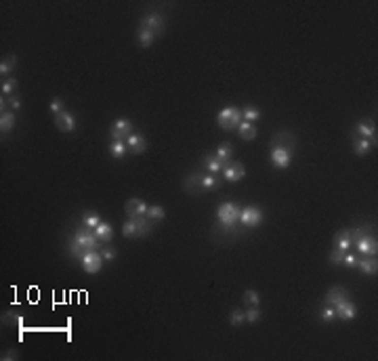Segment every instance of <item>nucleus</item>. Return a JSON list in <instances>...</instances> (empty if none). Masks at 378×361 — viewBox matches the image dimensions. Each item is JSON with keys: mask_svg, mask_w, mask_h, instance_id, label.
Returning a JSON list of instances; mask_svg holds the SVG:
<instances>
[{"mask_svg": "<svg viewBox=\"0 0 378 361\" xmlns=\"http://www.w3.org/2000/svg\"><path fill=\"white\" fill-rule=\"evenodd\" d=\"M99 240H97V235H94L92 229H86V227H80L76 233H74V238L70 242V252L74 258L80 260L86 252H90V250H97L99 248Z\"/></svg>", "mask_w": 378, "mask_h": 361, "instance_id": "nucleus-1", "label": "nucleus"}, {"mask_svg": "<svg viewBox=\"0 0 378 361\" xmlns=\"http://www.w3.org/2000/svg\"><path fill=\"white\" fill-rule=\"evenodd\" d=\"M153 231V221L145 214V216H137V218H129L122 225V235L124 238H145Z\"/></svg>", "mask_w": 378, "mask_h": 361, "instance_id": "nucleus-2", "label": "nucleus"}, {"mask_svg": "<svg viewBox=\"0 0 378 361\" xmlns=\"http://www.w3.org/2000/svg\"><path fill=\"white\" fill-rule=\"evenodd\" d=\"M240 206L233 202H223L220 206L216 208V218H218V225L223 227L225 231H233L240 223Z\"/></svg>", "mask_w": 378, "mask_h": 361, "instance_id": "nucleus-3", "label": "nucleus"}, {"mask_svg": "<svg viewBox=\"0 0 378 361\" xmlns=\"http://www.w3.org/2000/svg\"><path fill=\"white\" fill-rule=\"evenodd\" d=\"M351 235H353V246L357 248V252L361 256H376L378 242L372 233L361 231V229H351Z\"/></svg>", "mask_w": 378, "mask_h": 361, "instance_id": "nucleus-4", "label": "nucleus"}, {"mask_svg": "<svg viewBox=\"0 0 378 361\" xmlns=\"http://www.w3.org/2000/svg\"><path fill=\"white\" fill-rule=\"evenodd\" d=\"M242 109L240 107H233V105H229V107H223L220 112L216 114V124L223 130H238V126L242 124Z\"/></svg>", "mask_w": 378, "mask_h": 361, "instance_id": "nucleus-5", "label": "nucleus"}, {"mask_svg": "<svg viewBox=\"0 0 378 361\" xmlns=\"http://www.w3.org/2000/svg\"><path fill=\"white\" fill-rule=\"evenodd\" d=\"M139 29H147V32L155 34V36H162L164 29H166V21L160 13H147L141 17L139 21Z\"/></svg>", "mask_w": 378, "mask_h": 361, "instance_id": "nucleus-6", "label": "nucleus"}, {"mask_svg": "<svg viewBox=\"0 0 378 361\" xmlns=\"http://www.w3.org/2000/svg\"><path fill=\"white\" fill-rule=\"evenodd\" d=\"M133 122L126 120V118H120L112 124V128H109V137H112V141H126L131 135H133Z\"/></svg>", "mask_w": 378, "mask_h": 361, "instance_id": "nucleus-7", "label": "nucleus"}, {"mask_svg": "<svg viewBox=\"0 0 378 361\" xmlns=\"http://www.w3.org/2000/svg\"><path fill=\"white\" fill-rule=\"evenodd\" d=\"M240 223H242L244 227H248V229L259 227V225L263 223V212H261V208H257V206H246V208H242V212H240Z\"/></svg>", "mask_w": 378, "mask_h": 361, "instance_id": "nucleus-8", "label": "nucleus"}, {"mask_svg": "<svg viewBox=\"0 0 378 361\" xmlns=\"http://www.w3.org/2000/svg\"><path fill=\"white\" fill-rule=\"evenodd\" d=\"M80 265L86 273H99L101 267H103V256H101V252H97V250H90V252H86L80 258Z\"/></svg>", "mask_w": 378, "mask_h": 361, "instance_id": "nucleus-9", "label": "nucleus"}, {"mask_svg": "<svg viewBox=\"0 0 378 361\" xmlns=\"http://www.w3.org/2000/svg\"><path fill=\"white\" fill-rule=\"evenodd\" d=\"M202 177H204V172H192V175H187L183 179V189L187 193H192V195L206 193V191H204V187H202Z\"/></svg>", "mask_w": 378, "mask_h": 361, "instance_id": "nucleus-10", "label": "nucleus"}, {"mask_svg": "<svg viewBox=\"0 0 378 361\" xmlns=\"http://www.w3.org/2000/svg\"><path fill=\"white\" fill-rule=\"evenodd\" d=\"M271 147H279V149H286V151L292 153V149L296 147V137L290 130H279L271 139Z\"/></svg>", "mask_w": 378, "mask_h": 361, "instance_id": "nucleus-11", "label": "nucleus"}, {"mask_svg": "<svg viewBox=\"0 0 378 361\" xmlns=\"http://www.w3.org/2000/svg\"><path fill=\"white\" fill-rule=\"evenodd\" d=\"M223 177L227 183H238L246 177V168L242 162H229L223 166Z\"/></svg>", "mask_w": 378, "mask_h": 361, "instance_id": "nucleus-12", "label": "nucleus"}, {"mask_svg": "<svg viewBox=\"0 0 378 361\" xmlns=\"http://www.w3.org/2000/svg\"><path fill=\"white\" fill-rule=\"evenodd\" d=\"M147 204L143 200H139V198H131V200H126L124 204V212L129 214V218H137V216H145L147 214Z\"/></svg>", "mask_w": 378, "mask_h": 361, "instance_id": "nucleus-13", "label": "nucleus"}, {"mask_svg": "<svg viewBox=\"0 0 378 361\" xmlns=\"http://www.w3.org/2000/svg\"><path fill=\"white\" fill-rule=\"evenodd\" d=\"M334 311H336V317L342 319V321H351L357 315V307L349 301V298H344V301L336 303L334 305Z\"/></svg>", "mask_w": 378, "mask_h": 361, "instance_id": "nucleus-14", "label": "nucleus"}, {"mask_svg": "<svg viewBox=\"0 0 378 361\" xmlns=\"http://www.w3.org/2000/svg\"><path fill=\"white\" fill-rule=\"evenodd\" d=\"M55 126L61 133H74L76 130V116L72 112H61L55 116Z\"/></svg>", "mask_w": 378, "mask_h": 361, "instance_id": "nucleus-15", "label": "nucleus"}, {"mask_svg": "<svg viewBox=\"0 0 378 361\" xmlns=\"http://www.w3.org/2000/svg\"><path fill=\"white\" fill-rule=\"evenodd\" d=\"M126 145H129V153L139 155L147 149V139L141 135V133H133L129 139H126Z\"/></svg>", "mask_w": 378, "mask_h": 361, "instance_id": "nucleus-16", "label": "nucleus"}, {"mask_svg": "<svg viewBox=\"0 0 378 361\" xmlns=\"http://www.w3.org/2000/svg\"><path fill=\"white\" fill-rule=\"evenodd\" d=\"M334 248L342 250V252H349L353 248V235H351V229H340L334 233Z\"/></svg>", "mask_w": 378, "mask_h": 361, "instance_id": "nucleus-17", "label": "nucleus"}, {"mask_svg": "<svg viewBox=\"0 0 378 361\" xmlns=\"http://www.w3.org/2000/svg\"><path fill=\"white\" fill-rule=\"evenodd\" d=\"M269 158H271L273 166H277V168H288V166H290V162H292V153H290V151H286V149L273 147Z\"/></svg>", "mask_w": 378, "mask_h": 361, "instance_id": "nucleus-18", "label": "nucleus"}, {"mask_svg": "<svg viewBox=\"0 0 378 361\" xmlns=\"http://www.w3.org/2000/svg\"><path fill=\"white\" fill-rule=\"evenodd\" d=\"M372 147H376L374 141H370L366 137H359V135L353 137V153L355 155H368L372 151Z\"/></svg>", "mask_w": 378, "mask_h": 361, "instance_id": "nucleus-19", "label": "nucleus"}, {"mask_svg": "<svg viewBox=\"0 0 378 361\" xmlns=\"http://www.w3.org/2000/svg\"><path fill=\"white\" fill-rule=\"evenodd\" d=\"M344 298H349V292H346V288H342V286H334V288H330V290L326 292L324 301H326V305H336V303L344 301Z\"/></svg>", "mask_w": 378, "mask_h": 361, "instance_id": "nucleus-20", "label": "nucleus"}, {"mask_svg": "<svg viewBox=\"0 0 378 361\" xmlns=\"http://www.w3.org/2000/svg\"><path fill=\"white\" fill-rule=\"evenodd\" d=\"M202 164H204V168H206L210 175H218V172H223V162H220L218 158H216V153H206L202 158Z\"/></svg>", "mask_w": 378, "mask_h": 361, "instance_id": "nucleus-21", "label": "nucleus"}, {"mask_svg": "<svg viewBox=\"0 0 378 361\" xmlns=\"http://www.w3.org/2000/svg\"><path fill=\"white\" fill-rule=\"evenodd\" d=\"M355 267L361 271V273H366V275H376L378 271V262H376V256H364V258H357Z\"/></svg>", "mask_w": 378, "mask_h": 361, "instance_id": "nucleus-22", "label": "nucleus"}, {"mask_svg": "<svg viewBox=\"0 0 378 361\" xmlns=\"http://www.w3.org/2000/svg\"><path fill=\"white\" fill-rule=\"evenodd\" d=\"M355 130H357L359 137H366V139H370L376 143V124L372 120H361L355 126Z\"/></svg>", "mask_w": 378, "mask_h": 361, "instance_id": "nucleus-23", "label": "nucleus"}, {"mask_svg": "<svg viewBox=\"0 0 378 361\" xmlns=\"http://www.w3.org/2000/svg\"><path fill=\"white\" fill-rule=\"evenodd\" d=\"M92 231H94V235H97V240H99L101 244H105V242H109V240L114 238V229H112V225H109V223H103V221H101L97 227H94Z\"/></svg>", "mask_w": 378, "mask_h": 361, "instance_id": "nucleus-24", "label": "nucleus"}, {"mask_svg": "<svg viewBox=\"0 0 378 361\" xmlns=\"http://www.w3.org/2000/svg\"><path fill=\"white\" fill-rule=\"evenodd\" d=\"M238 133H240V139H244V141H252V139H257V135H259L255 124H252V122H244V120H242V124L238 126Z\"/></svg>", "mask_w": 378, "mask_h": 361, "instance_id": "nucleus-25", "label": "nucleus"}, {"mask_svg": "<svg viewBox=\"0 0 378 361\" xmlns=\"http://www.w3.org/2000/svg\"><path fill=\"white\" fill-rule=\"evenodd\" d=\"M126 153H129V145H126V141H112V145H109V155H112V158L122 160Z\"/></svg>", "mask_w": 378, "mask_h": 361, "instance_id": "nucleus-26", "label": "nucleus"}, {"mask_svg": "<svg viewBox=\"0 0 378 361\" xmlns=\"http://www.w3.org/2000/svg\"><path fill=\"white\" fill-rule=\"evenodd\" d=\"M214 153H216V158L223 162V164H229L231 158H233V147H231V143H227V141H225V143H220V145L216 147Z\"/></svg>", "mask_w": 378, "mask_h": 361, "instance_id": "nucleus-27", "label": "nucleus"}, {"mask_svg": "<svg viewBox=\"0 0 378 361\" xmlns=\"http://www.w3.org/2000/svg\"><path fill=\"white\" fill-rule=\"evenodd\" d=\"M15 68H17V57L15 55H7V57H3V61H0V76H9Z\"/></svg>", "mask_w": 378, "mask_h": 361, "instance_id": "nucleus-28", "label": "nucleus"}, {"mask_svg": "<svg viewBox=\"0 0 378 361\" xmlns=\"http://www.w3.org/2000/svg\"><path fill=\"white\" fill-rule=\"evenodd\" d=\"M21 107V99L17 97H3L0 99V114L3 112H15V109Z\"/></svg>", "mask_w": 378, "mask_h": 361, "instance_id": "nucleus-29", "label": "nucleus"}, {"mask_svg": "<svg viewBox=\"0 0 378 361\" xmlns=\"http://www.w3.org/2000/svg\"><path fill=\"white\" fill-rule=\"evenodd\" d=\"M15 126V112H3L0 114V130L5 133H11Z\"/></svg>", "mask_w": 378, "mask_h": 361, "instance_id": "nucleus-30", "label": "nucleus"}, {"mask_svg": "<svg viewBox=\"0 0 378 361\" xmlns=\"http://www.w3.org/2000/svg\"><path fill=\"white\" fill-rule=\"evenodd\" d=\"M155 38H158V36L151 34V32H147V29H137V42L143 46V49H149Z\"/></svg>", "mask_w": 378, "mask_h": 361, "instance_id": "nucleus-31", "label": "nucleus"}, {"mask_svg": "<svg viewBox=\"0 0 378 361\" xmlns=\"http://www.w3.org/2000/svg\"><path fill=\"white\" fill-rule=\"evenodd\" d=\"M0 92H3V97H15V92H17V80H15V78H7V80H3Z\"/></svg>", "mask_w": 378, "mask_h": 361, "instance_id": "nucleus-32", "label": "nucleus"}, {"mask_svg": "<svg viewBox=\"0 0 378 361\" xmlns=\"http://www.w3.org/2000/svg\"><path fill=\"white\" fill-rule=\"evenodd\" d=\"M242 118H244V122H252V124H255L261 118V109L255 107V105H246L242 109Z\"/></svg>", "mask_w": 378, "mask_h": 361, "instance_id": "nucleus-33", "label": "nucleus"}, {"mask_svg": "<svg viewBox=\"0 0 378 361\" xmlns=\"http://www.w3.org/2000/svg\"><path fill=\"white\" fill-rule=\"evenodd\" d=\"M99 223H101V218H99L97 212H82V227H86V229H94Z\"/></svg>", "mask_w": 378, "mask_h": 361, "instance_id": "nucleus-34", "label": "nucleus"}, {"mask_svg": "<svg viewBox=\"0 0 378 361\" xmlns=\"http://www.w3.org/2000/svg\"><path fill=\"white\" fill-rule=\"evenodd\" d=\"M244 321H246V311H242V309H233V311L229 313V323H231L233 327L242 325Z\"/></svg>", "mask_w": 378, "mask_h": 361, "instance_id": "nucleus-35", "label": "nucleus"}, {"mask_svg": "<svg viewBox=\"0 0 378 361\" xmlns=\"http://www.w3.org/2000/svg\"><path fill=\"white\" fill-rule=\"evenodd\" d=\"M320 319L324 323H330V321H334L336 319V311H334V305H326L322 311H320Z\"/></svg>", "mask_w": 378, "mask_h": 361, "instance_id": "nucleus-36", "label": "nucleus"}, {"mask_svg": "<svg viewBox=\"0 0 378 361\" xmlns=\"http://www.w3.org/2000/svg\"><path fill=\"white\" fill-rule=\"evenodd\" d=\"M202 187H204V191H212V189H216V187H218V179L214 175H206V172H204Z\"/></svg>", "mask_w": 378, "mask_h": 361, "instance_id": "nucleus-37", "label": "nucleus"}, {"mask_svg": "<svg viewBox=\"0 0 378 361\" xmlns=\"http://www.w3.org/2000/svg\"><path fill=\"white\" fill-rule=\"evenodd\" d=\"M244 303H246L248 307H259V303H261L259 292H257V290H246V292H244Z\"/></svg>", "mask_w": 378, "mask_h": 361, "instance_id": "nucleus-38", "label": "nucleus"}, {"mask_svg": "<svg viewBox=\"0 0 378 361\" xmlns=\"http://www.w3.org/2000/svg\"><path fill=\"white\" fill-rule=\"evenodd\" d=\"M147 216L151 218V221H162V218L166 216V212H164L162 206H149L147 208Z\"/></svg>", "mask_w": 378, "mask_h": 361, "instance_id": "nucleus-39", "label": "nucleus"}, {"mask_svg": "<svg viewBox=\"0 0 378 361\" xmlns=\"http://www.w3.org/2000/svg\"><path fill=\"white\" fill-rule=\"evenodd\" d=\"M259 319H261V311H259V307H248V311H246V321L257 323Z\"/></svg>", "mask_w": 378, "mask_h": 361, "instance_id": "nucleus-40", "label": "nucleus"}, {"mask_svg": "<svg viewBox=\"0 0 378 361\" xmlns=\"http://www.w3.org/2000/svg\"><path fill=\"white\" fill-rule=\"evenodd\" d=\"M330 262H332V265H342V260H344V252H342V250H338V248H334L332 250V252H330Z\"/></svg>", "mask_w": 378, "mask_h": 361, "instance_id": "nucleus-41", "label": "nucleus"}, {"mask_svg": "<svg viewBox=\"0 0 378 361\" xmlns=\"http://www.w3.org/2000/svg\"><path fill=\"white\" fill-rule=\"evenodd\" d=\"M49 107H51V112L57 116V114H61V112H66V107H63V101L61 99H53L51 103H49Z\"/></svg>", "mask_w": 378, "mask_h": 361, "instance_id": "nucleus-42", "label": "nucleus"}, {"mask_svg": "<svg viewBox=\"0 0 378 361\" xmlns=\"http://www.w3.org/2000/svg\"><path fill=\"white\" fill-rule=\"evenodd\" d=\"M101 256H103V260H105V262H112V260H116V250L107 246V248H103Z\"/></svg>", "mask_w": 378, "mask_h": 361, "instance_id": "nucleus-43", "label": "nucleus"}, {"mask_svg": "<svg viewBox=\"0 0 378 361\" xmlns=\"http://www.w3.org/2000/svg\"><path fill=\"white\" fill-rule=\"evenodd\" d=\"M355 262H357V256L353 254V252H344V260H342V265H346V267H355Z\"/></svg>", "mask_w": 378, "mask_h": 361, "instance_id": "nucleus-44", "label": "nucleus"}, {"mask_svg": "<svg viewBox=\"0 0 378 361\" xmlns=\"http://www.w3.org/2000/svg\"><path fill=\"white\" fill-rule=\"evenodd\" d=\"M3 359H5V361H9V359H19V355L15 353V351H7V353H3Z\"/></svg>", "mask_w": 378, "mask_h": 361, "instance_id": "nucleus-45", "label": "nucleus"}, {"mask_svg": "<svg viewBox=\"0 0 378 361\" xmlns=\"http://www.w3.org/2000/svg\"><path fill=\"white\" fill-rule=\"evenodd\" d=\"M21 317L19 315H15V313H7V315H5V321H19Z\"/></svg>", "mask_w": 378, "mask_h": 361, "instance_id": "nucleus-46", "label": "nucleus"}]
</instances>
